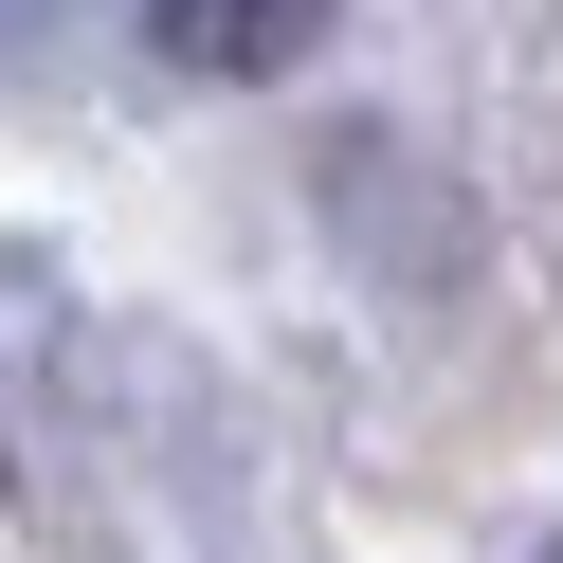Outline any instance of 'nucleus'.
Here are the masks:
<instances>
[{"instance_id":"1","label":"nucleus","mask_w":563,"mask_h":563,"mask_svg":"<svg viewBox=\"0 0 563 563\" xmlns=\"http://www.w3.org/2000/svg\"><path fill=\"white\" fill-rule=\"evenodd\" d=\"M146 19H164L183 74H291V55L328 37V0H146Z\"/></svg>"}]
</instances>
